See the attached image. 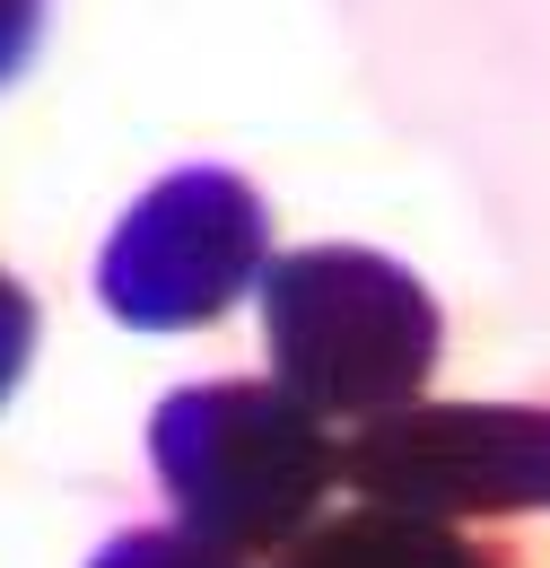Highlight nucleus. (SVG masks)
<instances>
[{
  "label": "nucleus",
  "instance_id": "3",
  "mask_svg": "<svg viewBox=\"0 0 550 568\" xmlns=\"http://www.w3.org/2000/svg\"><path fill=\"white\" fill-rule=\"evenodd\" d=\"M272 263V211L236 166H175L114 219L96 297L140 333H202Z\"/></svg>",
  "mask_w": 550,
  "mask_h": 568
},
{
  "label": "nucleus",
  "instance_id": "6",
  "mask_svg": "<svg viewBox=\"0 0 550 568\" xmlns=\"http://www.w3.org/2000/svg\"><path fill=\"white\" fill-rule=\"evenodd\" d=\"M27 358H35V297L0 272V403H9V385L27 376Z\"/></svg>",
  "mask_w": 550,
  "mask_h": 568
},
{
  "label": "nucleus",
  "instance_id": "7",
  "mask_svg": "<svg viewBox=\"0 0 550 568\" xmlns=\"http://www.w3.org/2000/svg\"><path fill=\"white\" fill-rule=\"evenodd\" d=\"M35 36H44V0H0V79L27 71Z\"/></svg>",
  "mask_w": 550,
  "mask_h": 568
},
{
  "label": "nucleus",
  "instance_id": "5",
  "mask_svg": "<svg viewBox=\"0 0 550 568\" xmlns=\"http://www.w3.org/2000/svg\"><path fill=\"white\" fill-rule=\"evenodd\" d=\"M88 568H245V560L218 551V542H202L193 525H132V534H114Z\"/></svg>",
  "mask_w": 550,
  "mask_h": 568
},
{
  "label": "nucleus",
  "instance_id": "1",
  "mask_svg": "<svg viewBox=\"0 0 550 568\" xmlns=\"http://www.w3.org/2000/svg\"><path fill=\"white\" fill-rule=\"evenodd\" d=\"M149 464L175 525L236 560L288 551L342 481L333 420H315L272 376H210L166 394L149 420Z\"/></svg>",
  "mask_w": 550,
  "mask_h": 568
},
{
  "label": "nucleus",
  "instance_id": "4",
  "mask_svg": "<svg viewBox=\"0 0 550 568\" xmlns=\"http://www.w3.org/2000/svg\"><path fill=\"white\" fill-rule=\"evenodd\" d=\"M279 568H498L481 534H464L455 516L437 507H403V498H367L349 516H324L306 525Z\"/></svg>",
  "mask_w": 550,
  "mask_h": 568
},
{
  "label": "nucleus",
  "instance_id": "2",
  "mask_svg": "<svg viewBox=\"0 0 550 568\" xmlns=\"http://www.w3.org/2000/svg\"><path fill=\"white\" fill-rule=\"evenodd\" d=\"M263 351L272 385L297 394L315 420H394L437 376L446 324L437 297L367 245H306L263 263Z\"/></svg>",
  "mask_w": 550,
  "mask_h": 568
}]
</instances>
